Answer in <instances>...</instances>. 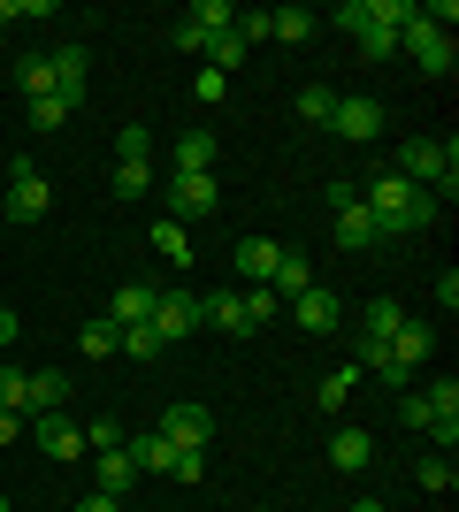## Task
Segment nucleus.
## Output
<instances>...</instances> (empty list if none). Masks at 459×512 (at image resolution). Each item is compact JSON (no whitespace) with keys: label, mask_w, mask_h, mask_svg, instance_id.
I'll use <instances>...</instances> for the list:
<instances>
[{"label":"nucleus","mask_w":459,"mask_h":512,"mask_svg":"<svg viewBox=\"0 0 459 512\" xmlns=\"http://www.w3.org/2000/svg\"><path fill=\"white\" fill-rule=\"evenodd\" d=\"M360 207H368L375 237H406V230H421V222L437 214V199L421 192V184H406L398 169H375V176H368V192H360Z\"/></svg>","instance_id":"nucleus-1"},{"label":"nucleus","mask_w":459,"mask_h":512,"mask_svg":"<svg viewBox=\"0 0 459 512\" xmlns=\"http://www.w3.org/2000/svg\"><path fill=\"white\" fill-rule=\"evenodd\" d=\"M406 184H421L429 199H452L459 192V146L452 138H414V146H398V161H391Z\"/></svg>","instance_id":"nucleus-2"},{"label":"nucleus","mask_w":459,"mask_h":512,"mask_svg":"<svg viewBox=\"0 0 459 512\" xmlns=\"http://www.w3.org/2000/svg\"><path fill=\"white\" fill-rule=\"evenodd\" d=\"M398 54H414L429 77H452V62H459V46H452V31H437L429 16H414L406 31H398Z\"/></svg>","instance_id":"nucleus-3"},{"label":"nucleus","mask_w":459,"mask_h":512,"mask_svg":"<svg viewBox=\"0 0 459 512\" xmlns=\"http://www.w3.org/2000/svg\"><path fill=\"white\" fill-rule=\"evenodd\" d=\"M329 214H337V245H345V253H375V245H383L352 184H329Z\"/></svg>","instance_id":"nucleus-4"},{"label":"nucleus","mask_w":459,"mask_h":512,"mask_svg":"<svg viewBox=\"0 0 459 512\" xmlns=\"http://www.w3.org/2000/svg\"><path fill=\"white\" fill-rule=\"evenodd\" d=\"M46 207H54V184L39 176V161H16V176H8V214H16V222H39Z\"/></svg>","instance_id":"nucleus-5"},{"label":"nucleus","mask_w":459,"mask_h":512,"mask_svg":"<svg viewBox=\"0 0 459 512\" xmlns=\"http://www.w3.org/2000/svg\"><path fill=\"white\" fill-rule=\"evenodd\" d=\"M39 436L46 459H85V421H69V413H39V421H23Z\"/></svg>","instance_id":"nucleus-6"},{"label":"nucleus","mask_w":459,"mask_h":512,"mask_svg":"<svg viewBox=\"0 0 459 512\" xmlns=\"http://www.w3.org/2000/svg\"><path fill=\"white\" fill-rule=\"evenodd\" d=\"M230 23H238V8H230V0H199L192 16L176 23V46H184V54H199V46L215 39V31H230Z\"/></svg>","instance_id":"nucleus-7"},{"label":"nucleus","mask_w":459,"mask_h":512,"mask_svg":"<svg viewBox=\"0 0 459 512\" xmlns=\"http://www.w3.org/2000/svg\"><path fill=\"white\" fill-rule=\"evenodd\" d=\"M199 321H207V314H199V299H192V291H161V306H153V337H161V344H176V337H192Z\"/></svg>","instance_id":"nucleus-8"},{"label":"nucleus","mask_w":459,"mask_h":512,"mask_svg":"<svg viewBox=\"0 0 459 512\" xmlns=\"http://www.w3.org/2000/svg\"><path fill=\"white\" fill-rule=\"evenodd\" d=\"M215 199H222V192H215V169H207V176H184V169H176V176H169V207H176L169 222H192V214H215Z\"/></svg>","instance_id":"nucleus-9"},{"label":"nucleus","mask_w":459,"mask_h":512,"mask_svg":"<svg viewBox=\"0 0 459 512\" xmlns=\"http://www.w3.org/2000/svg\"><path fill=\"white\" fill-rule=\"evenodd\" d=\"M161 436H169L176 451H207V436H215V413H207V406H169V413H161Z\"/></svg>","instance_id":"nucleus-10"},{"label":"nucleus","mask_w":459,"mask_h":512,"mask_svg":"<svg viewBox=\"0 0 459 512\" xmlns=\"http://www.w3.org/2000/svg\"><path fill=\"white\" fill-rule=\"evenodd\" d=\"M329 130H337V138H352V146H368V138H383V107L352 92V100H337V115H329Z\"/></svg>","instance_id":"nucleus-11"},{"label":"nucleus","mask_w":459,"mask_h":512,"mask_svg":"<svg viewBox=\"0 0 459 512\" xmlns=\"http://www.w3.org/2000/svg\"><path fill=\"white\" fill-rule=\"evenodd\" d=\"M153 306H161V283H123V291H115V306H108V321L115 329H138V321H153Z\"/></svg>","instance_id":"nucleus-12"},{"label":"nucleus","mask_w":459,"mask_h":512,"mask_svg":"<svg viewBox=\"0 0 459 512\" xmlns=\"http://www.w3.org/2000/svg\"><path fill=\"white\" fill-rule=\"evenodd\" d=\"M62 398H69V375H62V367H39V375L23 383V421H39V413H62Z\"/></svg>","instance_id":"nucleus-13"},{"label":"nucleus","mask_w":459,"mask_h":512,"mask_svg":"<svg viewBox=\"0 0 459 512\" xmlns=\"http://www.w3.org/2000/svg\"><path fill=\"white\" fill-rule=\"evenodd\" d=\"M291 314H299V329L329 337V329L345 321V306H337V291H322V283H314V291H299V299H291Z\"/></svg>","instance_id":"nucleus-14"},{"label":"nucleus","mask_w":459,"mask_h":512,"mask_svg":"<svg viewBox=\"0 0 459 512\" xmlns=\"http://www.w3.org/2000/svg\"><path fill=\"white\" fill-rule=\"evenodd\" d=\"M46 62H54V92H62L69 107H85V46H54Z\"/></svg>","instance_id":"nucleus-15"},{"label":"nucleus","mask_w":459,"mask_h":512,"mask_svg":"<svg viewBox=\"0 0 459 512\" xmlns=\"http://www.w3.org/2000/svg\"><path fill=\"white\" fill-rule=\"evenodd\" d=\"M276 260H284L276 237H238V276L245 283H268V276H276Z\"/></svg>","instance_id":"nucleus-16"},{"label":"nucleus","mask_w":459,"mask_h":512,"mask_svg":"<svg viewBox=\"0 0 459 512\" xmlns=\"http://www.w3.org/2000/svg\"><path fill=\"white\" fill-rule=\"evenodd\" d=\"M199 314L215 321L222 337H253V329H245V299H238V291H199Z\"/></svg>","instance_id":"nucleus-17"},{"label":"nucleus","mask_w":459,"mask_h":512,"mask_svg":"<svg viewBox=\"0 0 459 512\" xmlns=\"http://www.w3.org/2000/svg\"><path fill=\"white\" fill-rule=\"evenodd\" d=\"M268 291H276V299H299V291H314V260H306V253H291V245H284V260H276V276H268Z\"/></svg>","instance_id":"nucleus-18"},{"label":"nucleus","mask_w":459,"mask_h":512,"mask_svg":"<svg viewBox=\"0 0 459 512\" xmlns=\"http://www.w3.org/2000/svg\"><path fill=\"white\" fill-rule=\"evenodd\" d=\"M123 451L138 459V474H169V467H176V444L161 436V428H146V436H123Z\"/></svg>","instance_id":"nucleus-19"},{"label":"nucleus","mask_w":459,"mask_h":512,"mask_svg":"<svg viewBox=\"0 0 459 512\" xmlns=\"http://www.w3.org/2000/svg\"><path fill=\"white\" fill-rule=\"evenodd\" d=\"M215 153H222L215 130H184V138H176V169H184V176H207V169H215Z\"/></svg>","instance_id":"nucleus-20"},{"label":"nucleus","mask_w":459,"mask_h":512,"mask_svg":"<svg viewBox=\"0 0 459 512\" xmlns=\"http://www.w3.org/2000/svg\"><path fill=\"white\" fill-rule=\"evenodd\" d=\"M368 459H375V436H368V428H337V436H329V467L360 474Z\"/></svg>","instance_id":"nucleus-21"},{"label":"nucleus","mask_w":459,"mask_h":512,"mask_svg":"<svg viewBox=\"0 0 459 512\" xmlns=\"http://www.w3.org/2000/svg\"><path fill=\"white\" fill-rule=\"evenodd\" d=\"M391 352H398V360H406V367L421 375V360L437 352V329H429V321H398V329H391Z\"/></svg>","instance_id":"nucleus-22"},{"label":"nucleus","mask_w":459,"mask_h":512,"mask_svg":"<svg viewBox=\"0 0 459 512\" xmlns=\"http://www.w3.org/2000/svg\"><path fill=\"white\" fill-rule=\"evenodd\" d=\"M92 474H100V497L138 490V459H131V451H100V459H92Z\"/></svg>","instance_id":"nucleus-23"},{"label":"nucleus","mask_w":459,"mask_h":512,"mask_svg":"<svg viewBox=\"0 0 459 512\" xmlns=\"http://www.w3.org/2000/svg\"><path fill=\"white\" fill-rule=\"evenodd\" d=\"M314 31H322V16H314V8H276V16H268V39H314Z\"/></svg>","instance_id":"nucleus-24"},{"label":"nucleus","mask_w":459,"mask_h":512,"mask_svg":"<svg viewBox=\"0 0 459 512\" xmlns=\"http://www.w3.org/2000/svg\"><path fill=\"white\" fill-rule=\"evenodd\" d=\"M199 54H207V69H222V77H230V69L245 62V31H238V23H230V31H215V39L199 46Z\"/></svg>","instance_id":"nucleus-25"},{"label":"nucleus","mask_w":459,"mask_h":512,"mask_svg":"<svg viewBox=\"0 0 459 512\" xmlns=\"http://www.w3.org/2000/svg\"><path fill=\"white\" fill-rule=\"evenodd\" d=\"M16 92L23 100H46V92H54V62H46V54H23L16 62Z\"/></svg>","instance_id":"nucleus-26"},{"label":"nucleus","mask_w":459,"mask_h":512,"mask_svg":"<svg viewBox=\"0 0 459 512\" xmlns=\"http://www.w3.org/2000/svg\"><path fill=\"white\" fill-rule=\"evenodd\" d=\"M406 321V306L398 299H368V314H360V337H375V344H391V329Z\"/></svg>","instance_id":"nucleus-27"},{"label":"nucleus","mask_w":459,"mask_h":512,"mask_svg":"<svg viewBox=\"0 0 459 512\" xmlns=\"http://www.w3.org/2000/svg\"><path fill=\"white\" fill-rule=\"evenodd\" d=\"M153 253L176 260V268H192V237H184V222H153Z\"/></svg>","instance_id":"nucleus-28"},{"label":"nucleus","mask_w":459,"mask_h":512,"mask_svg":"<svg viewBox=\"0 0 459 512\" xmlns=\"http://www.w3.org/2000/svg\"><path fill=\"white\" fill-rule=\"evenodd\" d=\"M238 299H245V329H261V321H276V314H284V299H276L268 283H245Z\"/></svg>","instance_id":"nucleus-29"},{"label":"nucleus","mask_w":459,"mask_h":512,"mask_svg":"<svg viewBox=\"0 0 459 512\" xmlns=\"http://www.w3.org/2000/svg\"><path fill=\"white\" fill-rule=\"evenodd\" d=\"M115 344H123V329H115V321H85V329H77V352H85V360H108Z\"/></svg>","instance_id":"nucleus-30"},{"label":"nucleus","mask_w":459,"mask_h":512,"mask_svg":"<svg viewBox=\"0 0 459 512\" xmlns=\"http://www.w3.org/2000/svg\"><path fill=\"white\" fill-rule=\"evenodd\" d=\"M69 115H77V107H69L62 92H46V100H31V130H39V138H54V130H62Z\"/></svg>","instance_id":"nucleus-31"},{"label":"nucleus","mask_w":459,"mask_h":512,"mask_svg":"<svg viewBox=\"0 0 459 512\" xmlns=\"http://www.w3.org/2000/svg\"><path fill=\"white\" fill-rule=\"evenodd\" d=\"M352 390H360V367L345 360V367H337V375H329L322 390H314V398H322V413H345V398H352Z\"/></svg>","instance_id":"nucleus-32"},{"label":"nucleus","mask_w":459,"mask_h":512,"mask_svg":"<svg viewBox=\"0 0 459 512\" xmlns=\"http://www.w3.org/2000/svg\"><path fill=\"white\" fill-rule=\"evenodd\" d=\"M146 192H153L146 161H115V199H146Z\"/></svg>","instance_id":"nucleus-33"},{"label":"nucleus","mask_w":459,"mask_h":512,"mask_svg":"<svg viewBox=\"0 0 459 512\" xmlns=\"http://www.w3.org/2000/svg\"><path fill=\"white\" fill-rule=\"evenodd\" d=\"M115 352H131V360H161V337H153V321L123 329V344H115Z\"/></svg>","instance_id":"nucleus-34"},{"label":"nucleus","mask_w":459,"mask_h":512,"mask_svg":"<svg viewBox=\"0 0 459 512\" xmlns=\"http://www.w3.org/2000/svg\"><path fill=\"white\" fill-rule=\"evenodd\" d=\"M299 115H306V123H329V115H337V92H329V85H306L299 92Z\"/></svg>","instance_id":"nucleus-35"},{"label":"nucleus","mask_w":459,"mask_h":512,"mask_svg":"<svg viewBox=\"0 0 459 512\" xmlns=\"http://www.w3.org/2000/svg\"><path fill=\"white\" fill-rule=\"evenodd\" d=\"M85 451H123V421H108V413L85 421Z\"/></svg>","instance_id":"nucleus-36"},{"label":"nucleus","mask_w":459,"mask_h":512,"mask_svg":"<svg viewBox=\"0 0 459 512\" xmlns=\"http://www.w3.org/2000/svg\"><path fill=\"white\" fill-rule=\"evenodd\" d=\"M452 482H459V467L444 451H429V459H421V490H452Z\"/></svg>","instance_id":"nucleus-37"},{"label":"nucleus","mask_w":459,"mask_h":512,"mask_svg":"<svg viewBox=\"0 0 459 512\" xmlns=\"http://www.w3.org/2000/svg\"><path fill=\"white\" fill-rule=\"evenodd\" d=\"M23 383H31V375H16V367H0V413H23Z\"/></svg>","instance_id":"nucleus-38"},{"label":"nucleus","mask_w":459,"mask_h":512,"mask_svg":"<svg viewBox=\"0 0 459 512\" xmlns=\"http://www.w3.org/2000/svg\"><path fill=\"white\" fill-rule=\"evenodd\" d=\"M146 146H153V138H146V123H131L123 138H115V161H146Z\"/></svg>","instance_id":"nucleus-39"},{"label":"nucleus","mask_w":459,"mask_h":512,"mask_svg":"<svg viewBox=\"0 0 459 512\" xmlns=\"http://www.w3.org/2000/svg\"><path fill=\"white\" fill-rule=\"evenodd\" d=\"M398 421H406V428H429V398H421V390H406V398H398Z\"/></svg>","instance_id":"nucleus-40"},{"label":"nucleus","mask_w":459,"mask_h":512,"mask_svg":"<svg viewBox=\"0 0 459 512\" xmlns=\"http://www.w3.org/2000/svg\"><path fill=\"white\" fill-rule=\"evenodd\" d=\"M169 474H176V482H199V474H207V451H176Z\"/></svg>","instance_id":"nucleus-41"},{"label":"nucleus","mask_w":459,"mask_h":512,"mask_svg":"<svg viewBox=\"0 0 459 512\" xmlns=\"http://www.w3.org/2000/svg\"><path fill=\"white\" fill-rule=\"evenodd\" d=\"M192 92H199V100H207V107H215L222 92H230V77H222V69H199V85H192Z\"/></svg>","instance_id":"nucleus-42"},{"label":"nucleus","mask_w":459,"mask_h":512,"mask_svg":"<svg viewBox=\"0 0 459 512\" xmlns=\"http://www.w3.org/2000/svg\"><path fill=\"white\" fill-rule=\"evenodd\" d=\"M16 436H31V428H23V413H0V451H16Z\"/></svg>","instance_id":"nucleus-43"},{"label":"nucleus","mask_w":459,"mask_h":512,"mask_svg":"<svg viewBox=\"0 0 459 512\" xmlns=\"http://www.w3.org/2000/svg\"><path fill=\"white\" fill-rule=\"evenodd\" d=\"M16 337H23V321L8 314V306H0V352H8V344H16Z\"/></svg>","instance_id":"nucleus-44"},{"label":"nucleus","mask_w":459,"mask_h":512,"mask_svg":"<svg viewBox=\"0 0 459 512\" xmlns=\"http://www.w3.org/2000/svg\"><path fill=\"white\" fill-rule=\"evenodd\" d=\"M77 512H123V497H100V490H92V497H85Z\"/></svg>","instance_id":"nucleus-45"},{"label":"nucleus","mask_w":459,"mask_h":512,"mask_svg":"<svg viewBox=\"0 0 459 512\" xmlns=\"http://www.w3.org/2000/svg\"><path fill=\"white\" fill-rule=\"evenodd\" d=\"M0 512H8V497H0Z\"/></svg>","instance_id":"nucleus-46"}]
</instances>
